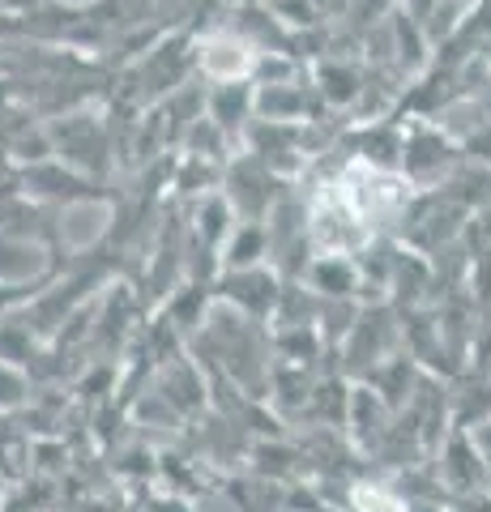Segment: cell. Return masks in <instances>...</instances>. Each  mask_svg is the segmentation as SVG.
Segmentation results:
<instances>
[{
	"label": "cell",
	"mask_w": 491,
	"mask_h": 512,
	"mask_svg": "<svg viewBox=\"0 0 491 512\" xmlns=\"http://www.w3.org/2000/svg\"><path fill=\"white\" fill-rule=\"evenodd\" d=\"M304 278L312 286V295H325V299H338V303H351V295L363 291L355 256H312Z\"/></svg>",
	"instance_id": "4"
},
{
	"label": "cell",
	"mask_w": 491,
	"mask_h": 512,
	"mask_svg": "<svg viewBox=\"0 0 491 512\" xmlns=\"http://www.w3.org/2000/svg\"><path fill=\"white\" fill-rule=\"evenodd\" d=\"M223 274H235V269H261L269 261V231L265 222H235V231L223 244Z\"/></svg>",
	"instance_id": "7"
},
{
	"label": "cell",
	"mask_w": 491,
	"mask_h": 512,
	"mask_svg": "<svg viewBox=\"0 0 491 512\" xmlns=\"http://www.w3.org/2000/svg\"><path fill=\"white\" fill-rule=\"evenodd\" d=\"M389 406L380 402V397L368 389V384H359V389H351V397H346V431H351V440L363 448V453H372V448L389 436Z\"/></svg>",
	"instance_id": "3"
},
{
	"label": "cell",
	"mask_w": 491,
	"mask_h": 512,
	"mask_svg": "<svg viewBox=\"0 0 491 512\" xmlns=\"http://www.w3.org/2000/svg\"><path fill=\"white\" fill-rule=\"evenodd\" d=\"M316 94H321L329 107H355L363 99V77L351 60L325 56L316 64Z\"/></svg>",
	"instance_id": "8"
},
{
	"label": "cell",
	"mask_w": 491,
	"mask_h": 512,
	"mask_svg": "<svg viewBox=\"0 0 491 512\" xmlns=\"http://www.w3.org/2000/svg\"><path fill=\"white\" fill-rule=\"evenodd\" d=\"M47 269V252L26 235L0 231V286H30Z\"/></svg>",
	"instance_id": "5"
},
{
	"label": "cell",
	"mask_w": 491,
	"mask_h": 512,
	"mask_svg": "<svg viewBox=\"0 0 491 512\" xmlns=\"http://www.w3.org/2000/svg\"><path fill=\"white\" fill-rule=\"evenodd\" d=\"M252 82H227V86H214L205 94V120L218 124L223 133L231 137L235 128H248L252 120Z\"/></svg>",
	"instance_id": "6"
},
{
	"label": "cell",
	"mask_w": 491,
	"mask_h": 512,
	"mask_svg": "<svg viewBox=\"0 0 491 512\" xmlns=\"http://www.w3.org/2000/svg\"><path fill=\"white\" fill-rule=\"evenodd\" d=\"M440 457H445V461H436V474L445 478V487H453V491H466V487H474L483 478L479 448H474V440H466L462 431L449 436V444H445V453H440Z\"/></svg>",
	"instance_id": "9"
},
{
	"label": "cell",
	"mask_w": 491,
	"mask_h": 512,
	"mask_svg": "<svg viewBox=\"0 0 491 512\" xmlns=\"http://www.w3.org/2000/svg\"><path fill=\"white\" fill-rule=\"evenodd\" d=\"M22 397H26V380H22V372H18L13 363L0 359V410L18 406Z\"/></svg>",
	"instance_id": "12"
},
{
	"label": "cell",
	"mask_w": 491,
	"mask_h": 512,
	"mask_svg": "<svg viewBox=\"0 0 491 512\" xmlns=\"http://www.w3.org/2000/svg\"><path fill=\"white\" fill-rule=\"evenodd\" d=\"M449 167H453V141L440 133L436 124H423V120L410 124L402 133V163H398L406 184L410 188H432V184L445 180Z\"/></svg>",
	"instance_id": "1"
},
{
	"label": "cell",
	"mask_w": 491,
	"mask_h": 512,
	"mask_svg": "<svg viewBox=\"0 0 491 512\" xmlns=\"http://www.w3.org/2000/svg\"><path fill=\"white\" fill-rule=\"evenodd\" d=\"M351 512H410V500L385 483H368L363 478V483L351 487Z\"/></svg>",
	"instance_id": "11"
},
{
	"label": "cell",
	"mask_w": 491,
	"mask_h": 512,
	"mask_svg": "<svg viewBox=\"0 0 491 512\" xmlns=\"http://www.w3.org/2000/svg\"><path fill=\"white\" fill-rule=\"evenodd\" d=\"M235 210H231V201L223 197V192H205V197L197 201V235H201V244L210 248V252H223L227 244V235L235 231Z\"/></svg>",
	"instance_id": "10"
},
{
	"label": "cell",
	"mask_w": 491,
	"mask_h": 512,
	"mask_svg": "<svg viewBox=\"0 0 491 512\" xmlns=\"http://www.w3.org/2000/svg\"><path fill=\"white\" fill-rule=\"evenodd\" d=\"M252 64H257V47H252L240 30H210L197 43V69L205 82L227 86V82H252Z\"/></svg>",
	"instance_id": "2"
}]
</instances>
